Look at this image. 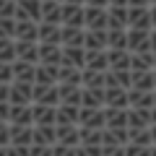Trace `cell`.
<instances>
[{
	"instance_id": "7bdbcfd3",
	"label": "cell",
	"mask_w": 156,
	"mask_h": 156,
	"mask_svg": "<svg viewBox=\"0 0 156 156\" xmlns=\"http://www.w3.org/2000/svg\"><path fill=\"white\" fill-rule=\"evenodd\" d=\"M8 115H11V101L0 99V120H8Z\"/></svg>"
},
{
	"instance_id": "9f6ffc18",
	"label": "cell",
	"mask_w": 156,
	"mask_h": 156,
	"mask_svg": "<svg viewBox=\"0 0 156 156\" xmlns=\"http://www.w3.org/2000/svg\"><path fill=\"white\" fill-rule=\"evenodd\" d=\"M151 5H156V0H151Z\"/></svg>"
},
{
	"instance_id": "f5cc1de1",
	"label": "cell",
	"mask_w": 156,
	"mask_h": 156,
	"mask_svg": "<svg viewBox=\"0 0 156 156\" xmlns=\"http://www.w3.org/2000/svg\"><path fill=\"white\" fill-rule=\"evenodd\" d=\"M154 107H156V89H154Z\"/></svg>"
},
{
	"instance_id": "6da1fadb",
	"label": "cell",
	"mask_w": 156,
	"mask_h": 156,
	"mask_svg": "<svg viewBox=\"0 0 156 156\" xmlns=\"http://www.w3.org/2000/svg\"><path fill=\"white\" fill-rule=\"evenodd\" d=\"M151 5H128V29L151 31Z\"/></svg>"
},
{
	"instance_id": "11a10c76",
	"label": "cell",
	"mask_w": 156,
	"mask_h": 156,
	"mask_svg": "<svg viewBox=\"0 0 156 156\" xmlns=\"http://www.w3.org/2000/svg\"><path fill=\"white\" fill-rule=\"evenodd\" d=\"M154 81H156V68H154Z\"/></svg>"
},
{
	"instance_id": "d4e9b609",
	"label": "cell",
	"mask_w": 156,
	"mask_h": 156,
	"mask_svg": "<svg viewBox=\"0 0 156 156\" xmlns=\"http://www.w3.org/2000/svg\"><path fill=\"white\" fill-rule=\"evenodd\" d=\"M148 125H151V109L128 107V128H148Z\"/></svg>"
},
{
	"instance_id": "e0dca14e",
	"label": "cell",
	"mask_w": 156,
	"mask_h": 156,
	"mask_svg": "<svg viewBox=\"0 0 156 156\" xmlns=\"http://www.w3.org/2000/svg\"><path fill=\"white\" fill-rule=\"evenodd\" d=\"M11 125H34L31 104H11V115H8Z\"/></svg>"
},
{
	"instance_id": "e575fe53",
	"label": "cell",
	"mask_w": 156,
	"mask_h": 156,
	"mask_svg": "<svg viewBox=\"0 0 156 156\" xmlns=\"http://www.w3.org/2000/svg\"><path fill=\"white\" fill-rule=\"evenodd\" d=\"M81 107H104V89H83Z\"/></svg>"
},
{
	"instance_id": "44dd1931",
	"label": "cell",
	"mask_w": 156,
	"mask_h": 156,
	"mask_svg": "<svg viewBox=\"0 0 156 156\" xmlns=\"http://www.w3.org/2000/svg\"><path fill=\"white\" fill-rule=\"evenodd\" d=\"M83 47L86 50H107V29H86Z\"/></svg>"
},
{
	"instance_id": "4316f807",
	"label": "cell",
	"mask_w": 156,
	"mask_h": 156,
	"mask_svg": "<svg viewBox=\"0 0 156 156\" xmlns=\"http://www.w3.org/2000/svg\"><path fill=\"white\" fill-rule=\"evenodd\" d=\"M109 70H130V52L128 50H107Z\"/></svg>"
},
{
	"instance_id": "7c38bea8",
	"label": "cell",
	"mask_w": 156,
	"mask_h": 156,
	"mask_svg": "<svg viewBox=\"0 0 156 156\" xmlns=\"http://www.w3.org/2000/svg\"><path fill=\"white\" fill-rule=\"evenodd\" d=\"M107 29H128V5H107Z\"/></svg>"
},
{
	"instance_id": "f1b7e54d",
	"label": "cell",
	"mask_w": 156,
	"mask_h": 156,
	"mask_svg": "<svg viewBox=\"0 0 156 156\" xmlns=\"http://www.w3.org/2000/svg\"><path fill=\"white\" fill-rule=\"evenodd\" d=\"M13 68V81H29V83H34V62H26V60H13L11 62Z\"/></svg>"
},
{
	"instance_id": "681fc988",
	"label": "cell",
	"mask_w": 156,
	"mask_h": 156,
	"mask_svg": "<svg viewBox=\"0 0 156 156\" xmlns=\"http://www.w3.org/2000/svg\"><path fill=\"white\" fill-rule=\"evenodd\" d=\"M109 5H128V0H109Z\"/></svg>"
},
{
	"instance_id": "7a4b0ae2",
	"label": "cell",
	"mask_w": 156,
	"mask_h": 156,
	"mask_svg": "<svg viewBox=\"0 0 156 156\" xmlns=\"http://www.w3.org/2000/svg\"><path fill=\"white\" fill-rule=\"evenodd\" d=\"M78 125L81 128H104V107H81L78 112Z\"/></svg>"
},
{
	"instance_id": "484cf974",
	"label": "cell",
	"mask_w": 156,
	"mask_h": 156,
	"mask_svg": "<svg viewBox=\"0 0 156 156\" xmlns=\"http://www.w3.org/2000/svg\"><path fill=\"white\" fill-rule=\"evenodd\" d=\"M91 70H109V60H107V50H86V65Z\"/></svg>"
},
{
	"instance_id": "83f0119b",
	"label": "cell",
	"mask_w": 156,
	"mask_h": 156,
	"mask_svg": "<svg viewBox=\"0 0 156 156\" xmlns=\"http://www.w3.org/2000/svg\"><path fill=\"white\" fill-rule=\"evenodd\" d=\"M57 91H60V101H62V104H76V107H81V91H83V86L57 83Z\"/></svg>"
},
{
	"instance_id": "5b68a950",
	"label": "cell",
	"mask_w": 156,
	"mask_h": 156,
	"mask_svg": "<svg viewBox=\"0 0 156 156\" xmlns=\"http://www.w3.org/2000/svg\"><path fill=\"white\" fill-rule=\"evenodd\" d=\"M57 140L65 143L68 148H73V154H78L81 148V133H78V125H55Z\"/></svg>"
},
{
	"instance_id": "7dc6e473",
	"label": "cell",
	"mask_w": 156,
	"mask_h": 156,
	"mask_svg": "<svg viewBox=\"0 0 156 156\" xmlns=\"http://www.w3.org/2000/svg\"><path fill=\"white\" fill-rule=\"evenodd\" d=\"M148 11H151V29H156V5H151Z\"/></svg>"
},
{
	"instance_id": "5bb4252c",
	"label": "cell",
	"mask_w": 156,
	"mask_h": 156,
	"mask_svg": "<svg viewBox=\"0 0 156 156\" xmlns=\"http://www.w3.org/2000/svg\"><path fill=\"white\" fill-rule=\"evenodd\" d=\"M78 112H81V107L60 101L55 109V125H78Z\"/></svg>"
},
{
	"instance_id": "f6af8a7d",
	"label": "cell",
	"mask_w": 156,
	"mask_h": 156,
	"mask_svg": "<svg viewBox=\"0 0 156 156\" xmlns=\"http://www.w3.org/2000/svg\"><path fill=\"white\" fill-rule=\"evenodd\" d=\"M83 5H99V8H107L109 0H83Z\"/></svg>"
},
{
	"instance_id": "603a6c76",
	"label": "cell",
	"mask_w": 156,
	"mask_h": 156,
	"mask_svg": "<svg viewBox=\"0 0 156 156\" xmlns=\"http://www.w3.org/2000/svg\"><path fill=\"white\" fill-rule=\"evenodd\" d=\"M128 107H143L151 109L154 107V91H140V89H128Z\"/></svg>"
},
{
	"instance_id": "4dcf8cb0",
	"label": "cell",
	"mask_w": 156,
	"mask_h": 156,
	"mask_svg": "<svg viewBox=\"0 0 156 156\" xmlns=\"http://www.w3.org/2000/svg\"><path fill=\"white\" fill-rule=\"evenodd\" d=\"M60 26H62V23H47V21H39V42L60 44Z\"/></svg>"
},
{
	"instance_id": "30bf717a",
	"label": "cell",
	"mask_w": 156,
	"mask_h": 156,
	"mask_svg": "<svg viewBox=\"0 0 156 156\" xmlns=\"http://www.w3.org/2000/svg\"><path fill=\"white\" fill-rule=\"evenodd\" d=\"M104 128H128V107H104Z\"/></svg>"
},
{
	"instance_id": "60d3db41",
	"label": "cell",
	"mask_w": 156,
	"mask_h": 156,
	"mask_svg": "<svg viewBox=\"0 0 156 156\" xmlns=\"http://www.w3.org/2000/svg\"><path fill=\"white\" fill-rule=\"evenodd\" d=\"M0 81H3V83H11V81H13V68H11V62H3V60H0Z\"/></svg>"
},
{
	"instance_id": "db71d44e",
	"label": "cell",
	"mask_w": 156,
	"mask_h": 156,
	"mask_svg": "<svg viewBox=\"0 0 156 156\" xmlns=\"http://www.w3.org/2000/svg\"><path fill=\"white\" fill-rule=\"evenodd\" d=\"M154 68H156V52H154Z\"/></svg>"
},
{
	"instance_id": "d590c367",
	"label": "cell",
	"mask_w": 156,
	"mask_h": 156,
	"mask_svg": "<svg viewBox=\"0 0 156 156\" xmlns=\"http://www.w3.org/2000/svg\"><path fill=\"white\" fill-rule=\"evenodd\" d=\"M133 89H140V91H154L156 89V81H154V70H146V73H133Z\"/></svg>"
},
{
	"instance_id": "4fadbf2b",
	"label": "cell",
	"mask_w": 156,
	"mask_h": 156,
	"mask_svg": "<svg viewBox=\"0 0 156 156\" xmlns=\"http://www.w3.org/2000/svg\"><path fill=\"white\" fill-rule=\"evenodd\" d=\"M16 57L26 62H39V42H26V39H16Z\"/></svg>"
},
{
	"instance_id": "2e32d148",
	"label": "cell",
	"mask_w": 156,
	"mask_h": 156,
	"mask_svg": "<svg viewBox=\"0 0 156 156\" xmlns=\"http://www.w3.org/2000/svg\"><path fill=\"white\" fill-rule=\"evenodd\" d=\"M57 68H60V65H44V62H37V65H34V83H42V86L57 83Z\"/></svg>"
},
{
	"instance_id": "8d00e7d4",
	"label": "cell",
	"mask_w": 156,
	"mask_h": 156,
	"mask_svg": "<svg viewBox=\"0 0 156 156\" xmlns=\"http://www.w3.org/2000/svg\"><path fill=\"white\" fill-rule=\"evenodd\" d=\"M0 60L3 62L16 60V39L13 37H0Z\"/></svg>"
},
{
	"instance_id": "9a60e30c",
	"label": "cell",
	"mask_w": 156,
	"mask_h": 156,
	"mask_svg": "<svg viewBox=\"0 0 156 156\" xmlns=\"http://www.w3.org/2000/svg\"><path fill=\"white\" fill-rule=\"evenodd\" d=\"M13 39H26V42H39V21H16V34Z\"/></svg>"
},
{
	"instance_id": "74e56055",
	"label": "cell",
	"mask_w": 156,
	"mask_h": 156,
	"mask_svg": "<svg viewBox=\"0 0 156 156\" xmlns=\"http://www.w3.org/2000/svg\"><path fill=\"white\" fill-rule=\"evenodd\" d=\"M16 5L29 13V18L42 21V0H16Z\"/></svg>"
},
{
	"instance_id": "3957f363",
	"label": "cell",
	"mask_w": 156,
	"mask_h": 156,
	"mask_svg": "<svg viewBox=\"0 0 156 156\" xmlns=\"http://www.w3.org/2000/svg\"><path fill=\"white\" fill-rule=\"evenodd\" d=\"M31 101H39V104H50V107H57V104H60V91H57V83H50V86L34 83Z\"/></svg>"
},
{
	"instance_id": "ee69618b",
	"label": "cell",
	"mask_w": 156,
	"mask_h": 156,
	"mask_svg": "<svg viewBox=\"0 0 156 156\" xmlns=\"http://www.w3.org/2000/svg\"><path fill=\"white\" fill-rule=\"evenodd\" d=\"M8 96H11V83H3V81H0V99L8 101Z\"/></svg>"
},
{
	"instance_id": "f546056e",
	"label": "cell",
	"mask_w": 156,
	"mask_h": 156,
	"mask_svg": "<svg viewBox=\"0 0 156 156\" xmlns=\"http://www.w3.org/2000/svg\"><path fill=\"white\" fill-rule=\"evenodd\" d=\"M107 50H128V29H107Z\"/></svg>"
},
{
	"instance_id": "f35d334b",
	"label": "cell",
	"mask_w": 156,
	"mask_h": 156,
	"mask_svg": "<svg viewBox=\"0 0 156 156\" xmlns=\"http://www.w3.org/2000/svg\"><path fill=\"white\" fill-rule=\"evenodd\" d=\"M16 34V18H0V37H13Z\"/></svg>"
},
{
	"instance_id": "c3c4849f",
	"label": "cell",
	"mask_w": 156,
	"mask_h": 156,
	"mask_svg": "<svg viewBox=\"0 0 156 156\" xmlns=\"http://www.w3.org/2000/svg\"><path fill=\"white\" fill-rule=\"evenodd\" d=\"M151 52H156V29H151Z\"/></svg>"
},
{
	"instance_id": "9c48e42d",
	"label": "cell",
	"mask_w": 156,
	"mask_h": 156,
	"mask_svg": "<svg viewBox=\"0 0 156 156\" xmlns=\"http://www.w3.org/2000/svg\"><path fill=\"white\" fill-rule=\"evenodd\" d=\"M62 23L65 26H83V3H65L62 0Z\"/></svg>"
},
{
	"instance_id": "f907efd6",
	"label": "cell",
	"mask_w": 156,
	"mask_h": 156,
	"mask_svg": "<svg viewBox=\"0 0 156 156\" xmlns=\"http://www.w3.org/2000/svg\"><path fill=\"white\" fill-rule=\"evenodd\" d=\"M151 122H156V107H151Z\"/></svg>"
},
{
	"instance_id": "cb8c5ba5",
	"label": "cell",
	"mask_w": 156,
	"mask_h": 156,
	"mask_svg": "<svg viewBox=\"0 0 156 156\" xmlns=\"http://www.w3.org/2000/svg\"><path fill=\"white\" fill-rule=\"evenodd\" d=\"M130 70L133 73L154 70V52H130Z\"/></svg>"
},
{
	"instance_id": "8fae6325",
	"label": "cell",
	"mask_w": 156,
	"mask_h": 156,
	"mask_svg": "<svg viewBox=\"0 0 156 156\" xmlns=\"http://www.w3.org/2000/svg\"><path fill=\"white\" fill-rule=\"evenodd\" d=\"M83 34L86 26H60V44H70V47H83Z\"/></svg>"
},
{
	"instance_id": "ffe728a7",
	"label": "cell",
	"mask_w": 156,
	"mask_h": 156,
	"mask_svg": "<svg viewBox=\"0 0 156 156\" xmlns=\"http://www.w3.org/2000/svg\"><path fill=\"white\" fill-rule=\"evenodd\" d=\"M42 21L62 23V0H42Z\"/></svg>"
},
{
	"instance_id": "ab89813d",
	"label": "cell",
	"mask_w": 156,
	"mask_h": 156,
	"mask_svg": "<svg viewBox=\"0 0 156 156\" xmlns=\"http://www.w3.org/2000/svg\"><path fill=\"white\" fill-rule=\"evenodd\" d=\"M16 13V0H0V18H13Z\"/></svg>"
},
{
	"instance_id": "277c9868",
	"label": "cell",
	"mask_w": 156,
	"mask_h": 156,
	"mask_svg": "<svg viewBox=\"0 0 156 156\" xmlns=\"http://www.w3.org/2000/svg\"><path fill=\"white\" fill-rule=\"evenodd\" d=\"M128 52H151V31L128 29Z\"/></svg>"
},
{
	"instance_id": "836d02e7",
	"label": "cell",
	"mask_w": 156,
	"mask_h": 156,
	"mask_svg": "<svg viewBox=\"0 0 156 156\" xmlns=\"http://www.w3.org/2000/svg\"><path fill=\"white\" fill-rule=\"evenodd\" d=\"M57 140L55 125H34V140L31 143H42V146H52Z\"/></svg>"
},
{
	"instance_id": "d6986e66",
	"label": "cell",
	"mask_w": 156,
	"mask_h": 156,
	"mask_svg": "<svg viewBox=\"0 0 156 156\" xmlns=\"http://www.w3.org/2000/svg\"><path fill=\"white\" fill-rule=\"evenodd\" d=\"M60 65H76V68H83L86 65V47H70V44H62V62Z\"/></svg>"
},
{
	"instance_id": "bcb514c9",
	"label": "cell",
	"mask_w": 156,
	"mask_h": 156,
	"mask_svg": "<svg viewBox=\"0 0 156 156\" xmlns=\"http://www.w3.org/2000/svg\"><path fill=\"white\" fill-rule=\"evenodd\" d=\"M128 5H151V0H128Z\"/></svg>"
},
{
	"instance_id": "ac0fdd59",
	"label": "cell",
	"mask_w": 156,
	"mask_h": 156,
	"mask_svg": "<svg viewBox=\"0 0 156 156\" xmlns=\"http://www.w3.org/2000/svg\"><path fill=\"white\" fill-rule=\"evenodd\" d=\"M55 109H57V107H50V104H39V101H31L34 125H55Z\"/></svg>"
},
{
	"instance_id": "8992f818",
	"label": "cell",
	"mask_w": 156,
	"mask_h": 156,
	"mask_svg": "<svg viewBox=\"0 0 156 156\" xmlns=\"http://www.w3.org/2000/svg\"><path fill=\"white\" fill-rule=\"evenodd\" d=\"M83 26L86 29H107V8L83 5Z\"/></svg>"
},
{
	"instance_id": "52a82bcc",
	"label": "cell",
	"mask_w": 156,
	"mask_h": 156,
	"mask_svg": "<svg viewBox=\"0 0 156 156\" xmlns=\"http://www.w3.org/2000/svg\"><path fill=\"white\" fill-rule=\"evenodd\" d=\"M31 91H34V83H29V81H11L8 101L11 104H31Z\"/></svg>"
},
{
	"instance_id": "1f68e13d",
	"label": "cell",
	"mask_w": 156,
	"mask_h": 156,
	"mask_svg": "<svg viewBox=\"0 0 156 156\" xmlns=\"http://www.w3.org/2000/svg\"><path fill=\"white\" fill-rule=\"evenodd\" d=\"M81 70H83V68H76V65H60V68H57V83H73V86H81Z\"/></svg>"
},
{
	"instance_id": "b9f144b4",
	"label": "cell",
	"mask_w": 156,
	"mask_h": 156,
	"mask_svg": "<svg viewBox=\"0 0 156 156\" xmlns=\"http://www.w3.org/2000/svg\"><path fill=\"white\" fill-rule=\"evenodd\" d=\"M8 143H11V125H8V120H0V146Z\"/></svg>"
},
{
	"instance_id": "816d5d0a",
	"label": "cell",
	"mask_w": 156,
	"mask_h": 156,
	"mask_svg": "<svg viewBox=\"0 0 156 156\" xmlns=\"http://www.w3.org/2000/svg\"><path fill=\"white\" fill-rule=\"evenodd\" d=\"M65 3H83V0H65Z\"/></svg>"
},
{
	"instance_id": "7402d4cb",
	"label": "cell",
	"mask_w": 156,
	"mask_h": 156,
	"mask_svg": "<svg viewBox=\"0 0 156 156\" xmlns=\"http://www.w3.org/2000/svg\"><path fill=\"white\" fill-rule=\"evenodd\" d=\"M104 107H128V89L107 86L104 89Z\"/></svg>"
},
{
	"instance_id": "d6a6232c",
	"label": "cell",
	"mask_w": 156,
	"mask_h": 156,
	"mask_svg": "<svg viewBox=\"0 0 156 156\" xmlns=\"http://www.w3.org/2000/svg\"><path fill=\"white\" fill-rule=\"evenodd\" d=\"M81 86H83V89H104V73L83 68V70H81Z\"/></svg>"
},
{
	"instance_id": "ba28073f",
	"label": "cell",
	"mask_w": 156,
	"mask_h": 156,
	"mask_svg": "<svg viewBox=\"0 0 156 156\" xmlns=\"http://www.w3.org/2000/svg\"><path fill=\"white\" fill-rule=\"evenodd\" d=\"M39 62H44V65H60L62 62V44L39 42Z\"/></svg>"
}]
</instances>
